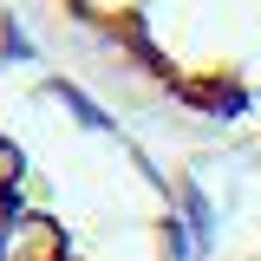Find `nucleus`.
Wrapping results in <instances>:
<instances>
[{
    "instance_id": "obj_2",
    "label": "nucleus",
    "mask_w": 261,
    "mask_h": 261,
    "mask_svg": "<svg viewBox=\"0 0 261 261\" xmlns=\"http://www.w3.org/2000/svg\"><path fill=\"white\" fill-rule=\"evenodd\" d=\"M72 72L228 163L261 170V0H33Z\"/></svg>"
},
{
    "instance_id": "obj_1",
    "label": "nucleus",
    "mask_w": 261,
    "mask_h": 261,
    "mask_svg": "<svg viewBox=\"0 0 261 261\" xmlns=\"http://www.w3.org/2000/svg\"><path fill=\"white\" fill-rule=\"evenodd\" d=\"M0 261H190L170 190L72 65L0 59Z\"/></svg>"
},
{
    "instance_id": "obj_3",
    "label": "nucleus",
    "mask_w": 261,
    "mask_h": 261,
    "mask_svg": "<svg viewBox=\"0 0 261 261\" xmlns=\"http://www.w3.org/2000/svg\"><path fill=\"white\" fill-rule=\"evenodd\" d=\"M242 261H261V242H255V248H248V255H242Z\"/></svg>"
}]
</instances>
